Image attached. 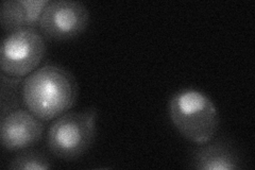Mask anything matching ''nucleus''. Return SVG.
<instances>
[{
    "instance_id": "obj_1",
    "label": "nucleus",
    "mask_w": 255,
    "mask_h": 170,
    "mask_svg": "<svg viewBox=\"0 0 255 170\" xmlns=\"http://www.w3.org/2000/svg\"><path fill=\"white\" fill-rule=\"evenodd\" d=\"M21 102L42 121L65 114L78 99V83L70 71L58 64H46L20 84Z\"/></svg>"
},
{
    "instance_id": "obj_2",
    "label": "nucleus",
    "mask_w": 255,
    "mask_h": 170,
    "mask_svg": "<svg viewBox=\"0 0 255 170\" xmlns=\"http://www.w3.org/2000/svg\"><path fill=\"white\" fill-rule=\"evenodd\" d=\"M168 115L175 130L195 145L213 141L220 125L218 110L212 99L193 88L172 95L168 102Z\"/></svg>"
},
{
    "instance_id": "obj_3",
    "label": "nucleus",
    "mask_w": 255,
    "mask_h": 170,
    "mask_svg": "<svg viewBox=\"0 0 255 170\" xmlns=\"http://www.w3.org/2000/svg\"><path fill=\"white\" fill-rule=\"evenodd\" d=\"M97 131V111L67 112L55 118L47 133V147L58 159L73 161L91 148Z\"/></svg>"
},
{
    "instance_id": "obj_4",
    "label": "nucleus",
    "mask_w": 255,
    "mask_h": 170,
    "mask_svg": "<svg viewBox=\"0 0 255 170\" xmlns=\"http://www.w3.org/2000/svg\"><path fill=\"white\" fill-rule=\"evenodd\" d=\"M46 54L44 36L37 29L12 32L2 40L0 68L2 74L23 78L37 69Z\"/></svg>"
},
{
    "instance_id": "obj_5",
    "label": "nucleus",
    "mask_w": 255,
    "mask_h": 170,
    "mask_svg": "<svg viewBox=\"0 0 255 170\" xmlns=\"http://www.w3.org/2000/svg\"><path fill=\"white\" fill-rule=\"evenodd\" d=\"M90 23L87 7L73 0L50 1L42 13L38 31L50 40H69L81 35Z\"/></svg>"
},
{
    "instance_id": "obj_6",
    "label": "nucleus",
    "mask_w": 255,
    "mask_h": 170,
    "mask_svg": "<svg viewBox=\"0 0 255 170\" xmlns=\"http://www.w3.org/2000/svg\"><path fill=\"white\" fill-rule=\"evenodd\" d=\"M44 124L30 111L16 109L1 117L0 140L7 151L27 150L42 140Z\"/></svg>"
},
{
    "instance_id": "obj_7",
    "label": "nucleus",
    "mask_w": 255,
    "mask_h": 170,
    "mask_svg": "<svg viewBox=\"0 0 255 170\" xmlns=\"http://www.w3.org/2000/svg\"><path fill=\"white\" fill-rule=\"evenodd\" d=\"M238 150L226 141L198 145L190 153V167L198 170H236L242 168Z\"/></svg>"
},
{
    "instance_id": "obj_8",
    "label": "nucleus",
    "mask_w": 255,
    "mask_h": 170,
    "mask_svg": "<svg viewBox=\"0 0 255 170\" xmlns=\"http://www.w3.org/2000/svg\"><path fill=\"white\" fill-rule=\"evenodd\" d=\"M48 0H6L0 7V22L2 29L12 32L23 29H36Z\"/></svg>"
},
{
    "instance_id": "obj_9",
    "label": "nucleus",
    "mask_w": 255,
    "mask_h": 170,
    "mask_svg": "<svg viewBox=\"0 0 255 170\" xmlns=\"http://www.w3.org/2000/svg\"><path fill=\"white\" fill-rule=\"evenodd\" d=\"M51 167V161L45 153L28 149L16 155L7 165L13 170H47Z\"/></svg>"
}]
</instances>
